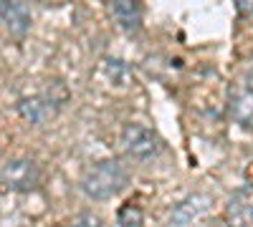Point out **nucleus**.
I'll return each instance as SVG.
<instances>
[{
	"label": "nucleus",
	"mask_w": 253,
	"mask_h": 227,
	"mask_svg": "<svg viewBox=\"0 0 253 227\" xmlns=\"http://www.w3.org/2000/svg\"><path fill=\"white\" fill-rule=\"evenodd\" d=\"M126 179H129V172L119 159H101L91 169H86L81 179V190L91 199H112L124 190Z\"/></svg>",
	"instance_id": "f257e3e1"
},
{
	"label": "nucleus",
	"mask_w": 253,
	"mask_h": 227,
	"mask_svg": "<svg viewBox=\"0 0 253 227\" xmlns=\"http://www.w3.org/2000/svg\"><path fill=\"white\" fill-rule=\"evenodd\" d=\"M119 141H122V149L129 154V157H134V159H152V157H157L160 149H162L160 136H157L150 127L137 124V121L126 124V127L122 129Z\"/></svg>",
	"instance_id": "f03ea898"
},
{
	"label": "nucleus",
	"mask_w": 253,
	"mask_h": 227,
	"mask_svg": "<svg viewBox=\"0 0 253 227\" xmlns=\"http://www.w3.org/2000/svg\"><path fill=\"white\" fill-rule=\"evenodd\" d=\"M38 179H41V169L28 157L10 159L3 167V172H0V182L10 192H31V190H36Z\"/></svg>",
	"instance_id": "7ed1b4c3"
},
{
	"label": "nucleus",
	"mask_w": 253,
	"mask_h": 227,
	"mask_svg": "<svg viewBox=\"0 0 253 227\" xmlns=\"http://www.w3.org/2000/svg\"><path fill=\"white\" fill-rule=\"evenodd\" d=\"M225 215L230 227H253V184H246L233 192Z\"/></svg>",
	"instance_id": "20e7f679"
},
{
	"label": "nucleus",
	"mask_w": 253,
	"mask_h": 227,
	"mask_svg": "<svg viewBox=\"0 0 253 227\" xmlns=\"http://www.w3.org/2000/svg\"><path fill=\"white\" fill-rule=\"evenodd\" d=\"M61 106V101L53 98L51 94H38V96H31V98H23L18 104V111L26 121L31 124H43L48 121Z\"/></svg>",
	"instance_id": "39448f33"
},
{
	"label": "nucleus",
	"mask_w": 253,
	"mask_h": 227,
	"mask_svg": "<svg viewBox=\"0 0 253 227\" xmlns=\"http://www.w3.org/2000/svg\"><path fill=\"white\" fill-rule=\"evenodd\" d=\"M228 111H230V119H233L238 127L253 131V91L251 89L238 86V89L230 91Z\"/></svg>",
	"instance_id": "423d86ee"
},
{
	"label": "nucleus",
	"mask_w": 253,
	"mask_h": 227,
	"mask_svg": "<svg viewBox=\"0 0 253 227\" xmlns=\"http://www.w3.org/2000/svg\"><path fill=\"white\" fill-rule=\"evenodd\" d=\"M208 210H210V197H208V195H193V197L182 199L177 207L172 210V215H170V225H175V227H185V225H190L193 220H198L200 215H205Z\"/></svg>",
	"instance_id": "0eeeda50"
},
{
	"label": "nucleus",
	"mask_w": 253,
	"mask_h": 227,
	"mask_svg": "<svg viewBox=\"0 0 253 227\" xmlns=\"http://www.w3.org/2000/svg\"><path fill=\"white\" fill-rule=\"evenodd\" d=\"M112 15L119 23V28L124 31H139L142 26V5L139 3H129V0H119V3H112Z\"/></svg>",
	"instance_id": "6e6552de"
},
{
	"label": "nucleus",
	"mask_w": 253,
	"mask_h": 227,
	"mask_svg": "<svg viewBox=\"0 0 253 227\" xmlns=\"http://www.w3.org/2000/svg\"><path fill=\"white\" fill-rule=\"evenodd\" d=\"M5 15V20H8V28L13 31V33H26L28 31V26H31V13H28V8L26 5H20V3H8V5H3V10H0Z\"/></svg>",
	"instance_id": "1a4fd4ad"
},
{
	"label": "nucleus",
	"mask_w": 253,
	"mask_h": 227,
	"mask_svg": "<svg viewBox=\"0 0 253 227\" xmlns=\"http://www.w3.org/2000/svg\"><path fill=\"white\" fill-rule=\"evenodd\" d=\"M119 225L122 227H139L142 225V210L134 204H124L119 210Z\"/></svg>",
	"instance_id": "9d476101"
},
{
	"label": "nucleus",
	"mask_w": 253,
	"mask_h": 227,
	"mask_svg": "<svg viewBox=\"0 0 253 227\" xmlns=\"http://www.w3.org/2000/svg\"><path fill=\"white\" fill-rule=\"evenodd\" d=\"M63 227H101V225H99V217L84 215V217H76V220L69 222V225H63Z\"/></svg>",
	"instance_id": "9b49d317"
},
{
	"label": "nucleus",
	"mask_w": 253,
	"mask_h": 227,
	"mask_svg": "<svg viewBox=\"0 0 253 227\" xmlns=\"http://www.w3.org/2000/svg\"><path fill=\"white\" fill-rule=\"evenodd\" d=\"M246 89L253 91V61H251V66L246 68Z\"/></svg>",
	"instance_id": "f8f14e48"
},
{
	"label": "nucleus",
	"mask_w": 253,
	"mask_h": 227,
	"mask_svg": "<svg viewBox=\"0 0 253 227\" xmlns=\"http://www.w3.org/2000/svg\"><path fill=\"white\" fill-rule=\"evenodd\" d=\"M0 10H3V5H0Z\"/></svg>",
	"instance_id": "ddd939ff"
}]
</instances>
